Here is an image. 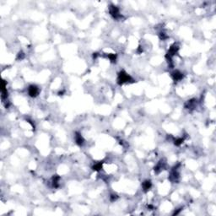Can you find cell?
Here are the masks:
<instances>
[{"mask_svg": "<svg viewBox=\"0 0 216 216\" xmlns=\"http://www.w3.org/2000/svg\"><path fill=\"white\" fill-rule=\"evenodd\" d=\"M172 76H173V79H174V80H176V81H178V80H181V79H182V77H183L182 74H181V73H180V72H178V71H176V72L173 73Z\"/></svg>", "mask_w": 216, "mask_h": 216, "instance_id": "277c9868", "label": "cell"}, {"mask_svg": "<svg viewBox=\"0 0 216 216\" xmlns=\"http://www.w3.org/2000/svg\"><path fill=\"white\" fill-rule=\"evenodd\" d=\"M150 187H151V182L149 181H146L143 183V187H144V189L145 190V191H147L148 189H149Z\"/></svg>", "mask_w": 216, "mask_h": 216, "instance_id": "8992f818", "label": "cell"}, {"mask_svg": "<svg viewBox=\"0 0 216 216\" xmlns=\"http://www.w3.org/2000/svg\"><path fill=\"white\" fill-rule=\"evenodd\" d=\"M28 92H29V95L31 96L35 97V96L37 95L38 93H39V89H38L37 87L35 86V85H31V86H30V88L28 89Z\"/></svg>", "mask_w": 216, "mask_h": 216, "instance_id": "7a4b0ae2", "label": "cell"}, {"mask_svg": "<svg viewBox=\"0 0 216 216\" xmlns=\"http://www.w3.org/2000/svg\"><path fill=\"white\" fill-rule=\"evenodd\" d=\"M94 170H96V171H98V170H100V169H101V164H97V165H95V166H94Z\"/></svg>", "mask_w": 216, "mask_h": 216, "instance_id": "52a82bcc", "label": "cell"}, {"mask_svg": "<svg viewBox=\"0 0 216 216\" xmlns=\"http://www.w3.org/2000/svg\"><path fill=\"white\" fill-rule=\"evenodd\" d=\"M75 140H76V143H77V144H83V142H84V139H83L82 136L80 135V134H79V133H77V134H76V136H75Z\"/></svg>", "mask_w": 216, "mask_h": 216, "instance_id": "5b68a950", "label": "cell"}, {"mask_svg": "<svg viewBox=\"0 0 216 216\" xmlns=\"http://www.w3.org/2000/svg\"><path fill=\"white\" fill-rule=\"evenodd\" d=\"M132 80V78L130 77L127 73H125L124 71L121 72L119 74V76H118V83L120 85L123 84V83H127V82H129V81Z\"/></svg>", "mask_w": 216, "mask_h": 216, "instance_id": "6da1fadb", "label": "cell"}, {"mask_svg": "<svg viewBox=\"0 0 216 216\" xmlns=\"http://www.w3.org/2000/svg\"><path fill=\"white\" fill-rule=\"evenodd\" d=\"M110 14L116 19H117L120 16V14H119V10L116 6H112V7L110 8Z\"/></svg>", "mask_w": 216, "mask_h": 216, "instance_id": "3957f363", "label": "cell"}]
</instances>
